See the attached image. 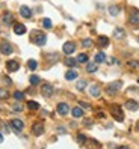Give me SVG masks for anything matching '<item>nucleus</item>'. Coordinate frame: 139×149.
<instances>
[{
	"instance_id": "nucleus-1",
	"label": "nucleus",
	"mask_w": 139,
	"mask_h": 149,
	"mask_svg": "<svg viewBox=\"0 0 139 149\" xmlns=\"http://www.w3.org/2000/svg\"><path fill=\"white\" fill-rule=\"evenodd\" d=\"M32 39H34V42L36 45H45V42H47V36L44 35V33L41 32H34V35H32Z\"/></svg>"
},
{
	"instance_id": "nucleus-2",
	"label": "nucleus",
	"mask_w": 139,
	"mask_h": 149,
	"mask_svg": "<svg viewBox=\"0 0 139 149\" xmlns=\"http://www.w3.org/2000/svg\"><path fill=\"white\" fill-rule=\"evenodd\" d=\"M112 116H114L116 120H123V119H124L123 112H121V107H120V105H116V104L112 105Z\"/></svg>"
},
{
	"instance_id": "nucleus-3",
	"label": "nucleus",
	"mask_w": 139,
	"mask_h": 149,
	"mask_svg": "<svg viewBox=\"0 0 139 149\" xmlns=\"http://www.w3.org/2000/svg\"><path fill=\"white\" fill-rule=\"evenodd\" d=\"M0 51L3 54H11L12 53V45L8 42V41H2V42H0Z\"/></svg>"
},
{
	"instance_id": "nucleus-4",
	"label": "nucleus",
	"mask_w": 139,
	"mask_h": 149,
	"mask_svg": "<svg viewBox=\"0 0 139 149\" xmlns=\"http://www.w3.org/2000/svg\"><path fill=\"white\" fill-rule=\"evenodd\" d=\"M9 125H11V128H12V130H15V131H21L23 128H24L23 120H20V119H12Z\"/></svg>"
},
{
	"instance_id": "nucleus-5",
	"label": "nucleus",
	"mask_w": 139,
	"mask_h": 149,
	"mask_svg": "<svg viewBox=\"0 0 139 149\" xmlns=\"http://www.w3.org/2000/svg\"><path fill=\"white\" fill-rule=\"evenodd\" d=\"M41 93L44 95L45 98L51 97V95H53V86H51V84H49V83L42 84V87H41Z\"/></svg>"
},
{
	"instance_id": "nucleus-6",
	"label": "nucleus",
	"mask_w": 139,
	"mask_h": 149,
	"mask_svg": "<svg viewBox=\"0 0 139 149\" xmlns=\"http://www.w3.org/2000/svg\"><path fill=\"white\" fill-rule=\"evenodd\" d=\"M62 50H64L65 54H73L74 50H76V44L74 42H65L64 47H62Z\"/></svg>"
},
{
	"instance_id": "nucleus-7",
	"label": "nucleus",
	"mask_w": 139,
	"mask_h": 149,
	"mask_svg": "<svg viewBox=\"0 0 139 149\" xmlns=\"http://www.w3.org/2000/svg\"><path fill=\"white\" fill-rule=\"evenodd\" d=\"M58 113L61 114V116H65V114H68V113H70V107H68V104H65V103L58 104Z\"/></svg>"
},
{
	"instance_id": "nucleus-8",
	"label": "nucleus",
	"mask_w": 139,
	"mask_h": 149,
	"mask_svg": "<svg viewBox=\"0 0 139 149\" xmlns=\"http://www.w3.org/2000/svg\"><path fill=\"white\" fill-rule=\"evenodd\" d=\"M32 133H34L35 135H41L44 133V125L41 124V122H36V124L32 127Z\"/></svg>"
},
{
	"instance_id": "nucleus-9",
	"label": "nucleus",
	"mask_w": 139,
	"mask_h": 149,
	"mask_svg": "<svg viewBox=\"0 0 139 149\" xmlns=\"http://www.w3.org/2000/svg\"><path fill=\"white\" fill-rule=\"evenodd\" d=\"M125 108L130 110V112H135V110H138V108H139V104L136 103L135 99H129L127 103H125Z\"/></svg>"
},
{
	"instance_id": "nucleus-10",
	"label": "nucleus",
	"mask_w": 139,
	"mask_h": 149,
	"mask_svg": "<svg viewBox=\"0 0 139 149\" xmlns=\"http://www.w3.org/2000/svg\"><path fill=\"white\" fill-rule=\"evenodd\" d=\"M6 68H8L9 72H14L20 68V65H18V62H15V60H9V62H6Z\"/></svg>"
},
{
	"instance_id": "nucleus-11",
	"label": "nucleus",
	"mask_w": 139,
	"mask_h": 149,
	"mask_svg": "<svg viewBox=\"0 0 139 149\" xmlns=\"http://www.w3.org/2000/svg\"><path fill=\"white\" fill-rule=\"evenodd\" d=\"M20 15H21L23 18H30L32 17V11L27 8V6H21V8H20Z\"/></svg>"
},
{
	"instance_id": "nucleus-12",
	"label": "nucleus",
	"mask_w": 139,
	"mask_h": 149,
	"mask_svg": "<svg viewBox=\"0 0 139 149\" xmlns=\"http://www.w3.org/2000/svg\"><path fill=\"white\" fill-rule=\"evenodd\" d=\"M130 23L133 26H139V11H133L130 15Z\"/></svg>"
},
{
	"instance_id": "nucleus-13",
	"label": "nucleus",
	"mask_w": 139,
	"mask_h": 149,
	"mask_svg": "<svg viewBox=\"0 0 139 149\" xmlns=\"http://www.w3.org/2000/svg\"><path fill=\"white\" fill-rule=\"evenodd\" d=\"M124 36H125V32H124V29H121V27H116L114 30V38L115 39H123Z\"/></svg>"
},
{
	"instance_id": "nucleus-14",
	"label": "nucleus",
	"mask_w": 139,
	"mask_h": 149,
	"mask_svg": "<svg viewBox=\"0 0 139 149\" xmlns=\"http://www.w3.org/2000/svg\"><path fill=\"white\" fill-rule=\"evenodd\" d=\"M3 23L5 24H12L14 23V15L11 12H5L3 14Z\"/></svg>"
},
{
	"instance_id": "nucleus-15",
	"label": "nucleus",
	"mask_w": 139,
	"mask_h": 149,
	"mask_svg": "<svg viewBox=\"0 0 139 149\" xmlns=\"http://www.w3.org/2000/svg\"><path fill=\"white\" fill-rule=\"evenodd\" d=\"M14 33H15V35H24V33H26V27L23 24H15L14 26Z\"/></svg>"
},
{
	"instance_id": "nucleus-16",
	"label": "nucleus",
	"mask_w": 139,
	"mask_h": 149,
	"mask_svg": "<svg viewBox=\"0 0 139 149\" xmlns=\"http://www.w3.org/2000/svg\"><path fill=\"white\" fill-rule=\"evenodd\" d=\"M77 71H74V69H70V71H67V74H65V78H67L68 81H71V80H76L77 78Z\"/></svg>"
},
{
	"instance_id": "nucleus-17",
	"label": "nucleus",
	"mask_w": 139,
	"mask_h": 149,
	"mask_svg": "<svg viewBox=\"0 0 139 149\" xmlns=\"http://www.w3.org/2000/svg\"><path fill=\"white\" fill-rule=\"evenodd\" d=\"M89 92H91V95H92V97H100V93H101L100 87H98L97 84H92V86L89 87Z\"/></svg>"
},
{
	"instance_id": "nucleus-18",
	"label": "nucleus",
	"mask_w": 139,
	"mask_h": 149,
	"mask_svg": "<svg viewBox=\"0 0 139 149\" xmlns=\"http://www.w3.org/2000/svg\"><path fill=\"white\" fill-rule=\"evenodd\" d=\"M121 12V9H120V6H116V5H112V6H109V14L110 15H118V14Z\"/></svg>"
},
{
	"instance_id": "nucleus-19",
	"label": "nucleus",
	"mask_w": 139,
	"mask_h": 149,
	"mask_svg": "<svg viewBox=\"0 0 139 149\" xmlns=\"http://www.w3.org/2000/svg\"><path fill=\"white\" fill-rule=\"evenodd\" d=\"M71 113H73V116H74V118H82L83 116V110L80 107H74L71 110Z\"/></svg>"
},
{
	"instance_id": "nucleus-20",
	"label": "nucleus",
	"mask_w": 139,
	"mask_h": 149,
	"mask_svg": "<svg viewBox=\"0 0 139 149\" xmlns=\"http://www.w3.org/2000/svg\"><path fill=\"white\" fill-rule=\"evenodd\" d=\"M104 60H106V54L104 53H97L95 54V63H101V62H104Z\"/></svg>"
},
{
	"instance_id": "nucleus-21",
	"label": "nucleus",
	"mask_w": 139,
	"mask_h": 149,
	"mask_svg": "<svg viewBox=\"0 0 139 149\" xmlns=\"http://www.w3.org/2000/svg\"><path fill=\"white\" fill-rule=\"evenodd\" d=\"M98 45H100V47H108L109 45V39L106 36H100V38H98Z\"/></svg>"
},
{
	"instance_id": "nucleus-22",
	"label": "nucleus",
	"mask_w": 139,
	"mask_h": 149,
	"mask_svg": "<svg viewBox=\"0 0 139 149\" xmlns=\"http://www.w3.org/2000/svg\"><path fill=\"white\" fill-rule=\"evenodd\" d=\"M97 68H98V63H95V62H94V63H88V65H86V71H88V72H95Z\"/></svg>"
},
{
	"instance_id": "nucleus-23",
	"label": "nucleus",
	"mask_w": 139,
	"mask_h": 149,
	"mask_svg": "<svg viewBox=\"0 0 139 149\" xmlns=\"http://www.w3.org/2000/svg\"><path fill=\"white\" fill-rule=\"evenodd\" d=\"M76 60H77L79 63H86V62H88V56L82 53V54H79V56H77V59H76Z\"/></svg>"
},
{
	"instance_id": "nucleus-24",
	"label": "nucleus",
	"mask_w": 139,
	"mask_h": 149,
	"mask_svg": "<svg viewBox=\"0 0 139 149\" xmlns=\"http://www.w3.org/2000/svg\"><path fill=\"white\" fill-rule=\"evenodd\" d=\"M65 65H67V66H76L77 60L73 59V57H67V59H65Z\"/></svg>"
},
{
	"instance_id": "nucleus-25",
	"label": "nucleus",
	"mask_w": 139,
	"mask_h": 149,
	"mask_svg": "<svg viewBox=\"0 0 139 149\" xmlns=\"http://www.w3.org/2000/svg\"><path fill=\"white\" fill-rule=\"evenodd\" d=\"M27 108H29V110H38L39 104L35 103V101H29V103H27Z\"/></svg>"
},
{
	"instance_id": "nucleus-26",
	"label": "nucleus",
	"mask_w": 139,
	"mask_h": 149,
	"mask_svg": "<svg viewBox=\"0 0 139 149\" xmlns=\"http://www.w3.org/2000/svg\"><path fill=\"white\" fill-rule=\"evenodd\" d=\"M27 66H29V69H32V71H35L36 68H38V63H36V60H34V59H30L29 62H27Z\"/></svg>"
},
{
	"instance_id": "nucleus-27",
	"label": "nucleus",
	"mask_w": 139,
	"mask_h": 149,
	"mask_svg": "<svg viewBox=\"0 0 139 149\" xmlns=\"http://www.w3.org/2000/svg\"><path fill=\"white\" fill-rule=\"evenodd\" d=\"M8 97H9V92L3 89V87H0V99H6Z\"/></svg>"
},
{
	"instance_id": "nucleus-28",
	"label": "nucleus",
	"mask_w": 139,
	"mask_h": 149,
	"mask_svg": "<svg viewBox=\"0 0 139 149\" xmlns=\"http://www.w3.org/2000/svg\"><path fill=\"white\" fill-rule=\"evenodd\" d=\"M116 90H118V89H116V87H114V86H112V83H110L108 87H106V92H108L109 95H115V93H116Z\"/></svg>"
},
{
	"instance_id": "nucleus-29",
	"label": "nucleus",
	"mask_w": 139,
	"mask_h": 149,
	"mask_svg": "<svg viewBox=\"0 0 139 149\" xmlns=\"http://www.w3.org/2000/svg\"><path fill=\"white\" fill-rule=\"evenodd\" d=\"M14 98H15L17 101H21V99H24V93L20 92V90H17V92H14Z\"/></svg>"
},
{
	"instance_id": "nucleus-30",
	"label": "nucleus",
	"mask_w": 139,
	"mask_h": 149,
	"mask_svg": "<svg viewBox=\"0 0 139 149\" xmlns=\"http://www.w3.org/2000/svg\"><path fill=\"white\" fill-rule=\"evenodd\" d=\"M85 87H86V81H85V80L77 81V89L79 90H85Z\"/></svg>"
},
{
	"instance_id": "nucleus-31",
	"label": "nucleus",
	"mask_w": 139,
	"mask_h": 149,
	"mask_svg": "<svg viewBox=\"0 0 139 149\" xmlns=\"http://www.w3.org/2000/svg\"><path fill=\"white\" fill-rule=\"evenodd\" d=\"M127 65H129V68H131V69H138L139 68V62H136V60H130Z\"/></svg>"
},
{
	"instance_id": "nucleus-32",
	"label": "nucleus",
	"mask_w": 139,
	"mask_h": 149,
	"mask_svg": "<svg viewBox=\"0 0 139 149\" xmlns=\"http://www.w3.org/2000/svg\"><path fill=\"white\" fill-rule=\"evenodd\" d=\"M42 26H44V29H51V21L49 18H44L42 20Z\"/></svg>"
},
{
	"instance_id": "nucleus-33",
	"label": "nucleus",
	"mask_w": 139,
	"mask_h": 149,
	"mask_svg": "<svg viewBox=\"0 0 139 149\" xmlns=\"http://www.w3.org/2000/svg\"><path fill=\"white\" fill-rule=\"evenodd\" d=\"M39 83V77L38 76H30V84H38Z\"/></svg>"
},
{
	"instance_id": "nucleus-34",
	"label": "nucleus",
	"mask_w": 139,
	"mask_h": 149,
	"mask_svg": "<svg viewBox=\"0 0 139 149\" xmlns=\"http://www.w3.org/2000/svg\"><path fill=\"white\" fill-rule=\"evenodd\" d=\"M77 142L79 143H85V142H86V135L85 134H77Z\"/></svg>"
},
{
	"instance_id": "nucleus-35",
	"label": "nucleus",
	"mask_w": 139,
	"mask_h": 149,
	"mask_svg": "<svg viewBox=\"0 0 139 149\" xmlns=\"http://www.w3.org/2000/svg\"><path fill=\"white\" fill-rule=\"evenodd\" d=\"M82 45L86 47V48H89V47H92V41L91 39H83L82 41Z\"/></svg>"
},
{
	"instance_id": "nucleus-36",
	"label": "nucleus",
	"mask_w": 139,
	"mask_h": 149,
	"mask_svg": "<svg viewBox=\"0 0 139 149\" xmlns=\"http://www.w3.org/2000/svg\"><path fill=\"white\" fill-rule=\"evenodd\" d=\"M12 110H14L15 113H20V112H21V110H23V107H21V105H20V104H15L14 107H12Z\"/></svg>"
},
{
	"instance_id": "nucleus-37",
	"label": "nucleus",
	"mask_w": 139,
	"mask_h": 149,
	"mask_svg": "<svg viewBox=\"0 0 139 149\" xmlns=\"http://www.w3.org/2000/svg\"><path fill=\"white\" fill-rule=\"evenodd\" d=\"M80 107H85V108H89L88 104H85V103H80Z\"/></svg>"
},
{
	"instance_id": "nucleus-38",
	"label": "nucleus",
	"mask_w": 139,
	"mask_h": 149,
	"mask_svg": "<svg viewBox=\"0 0 139 149\" xmlns=\"http://www.w3.org/2000/svg\"><path fill=\"white\" fill-rule=\"evenodd\" d=\"M85 125H86V127H91V120H85Z\"/></svg>"
},
{
	"instance_id": "nucleus-39",
	"label": "nucleus",
	"mask_w": 139,
	"mask_h": 149,
	"mask_svg": "<svg viewBox=\"0 0 139 149\" xmlns=\"http://www.w3.org/2000/svg\"><path fill=\"white\" fill-rule=\"evenodd\" d=\"M3 142V135H2V133H0V143Z\"/></svg>"
},
{
	"instance_id": "nucleus-40",
	"label": "nucleus",
	"mask_w": 139,
	"mask_h": 149,
	"mask_svg": "<svg viewBox=\"0 0 139 149\" xmlns=\"http://www.w3.org/2000/svg\"><path fill=\"white\" fill-rule=\"evenodd\" d=\"M120 149H129L127 146H120Z\"/></svg>"
},
{
	"instance_id": "nucleus-41",
	"label": "nucleus",
	"mask_w": 139,
	"mask_h": 149,
	"mask_svg": "<svg viewBox=\"0 0 139 149\" xmlns=\"http://www.w3.org/2000/svg\"><path fill=\"white\" fill-rule=\"evenodd\" d=\"M136 128H138V131H139V120H138V124H136Z\"/></svg>"
},
{
	"instance_id": "nucleus-42",
	"label": "nucleus",
	"mask_w": 139,
	"mask_h": 149,
	"mask_svg": "<svg viewBox=\"0 0 139 149\" xmlns=\"http://www.w3.org/2000/svg\"><path fill=\"white\" fill-rule=\"evenodd\" d=\"M138 42H139V38H138Z\"/></svg>"
}]
</instances>
